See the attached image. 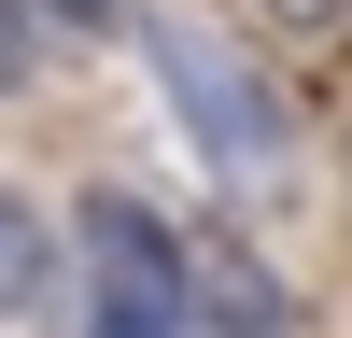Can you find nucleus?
<instances>
[{"mask_svg":"<svg viewBox=\"0 0 352 338\" xmlns=\"http://www.w3.org/2000/svg\"><path fill=\"white\" fill-rule=\"evenodd\" d=\"M141 56H155V99L184 113V141H197V169H212L226 197H254V183H282V155H296V113H282V84H268V56H240L226 28H197V14H155V28H141Z\"/></svg>","mask_w":352,"mask_h":338,"instance_id":"1","label":"nucleus"},{"mask_svg":"<svg viewBox=\"0 0 352 338\" xmlns=\"http://www.w3.org/2000/svg\"><path fill=\"white\" fill-rule=\"evenodd\" d=\"M71 240H85V338H184V310H197V240L169 212H141L127 183H99L71 212Z\"/></svg>","mask_w":352,"mask_h":338,"instance_id":"2","label":"nucleus"},{"mask_svg":"<svg viewBox=\"0 0 352 338\" xmlns=\"http://www.w3.org/2000/svg\"><path fill=\"white\" fill-rule=\"evenodd\" d=\"M197 324H212V338H296V296L268 282V254L197 240Z\"/></svg>","mask_w":352,"mask_h":338,"instance_id":"3","label":"nucleus"},{"mask_svg":"<svg viewBox=\"0 0 352 338\" xmlns=\"http://www.w3.org/2000/svg\"><path fill=\"white\" fill-rule=\"evenodd\" d=\"M43 296H56V225L28 212L14 183H0V324H28Z\"/></svg>","mask_w":352,"mask_h":338,"instance_id":"4","label":"nucleus"},{"mask_svg":"<svg viewBox=\"0 0 352 338\" xmlns=\"http://www.w3.org/2000/svg\"><path fill=\"white\" fill-rule=\"evenodd\" d=\"M43 0H0V99H28V84H43Z\"/></svg>","mask_w":352,"mask_h":338,"instance_id":"5","label":"nucleus"},{"mask_svg":"<svg viewBox=\"0 0 352 338\" xmlns=\"http://www.w3.org/2000/svg\"><path fill=\"white\" fill-rule=\"evenodd\" d=\"M43 28H56V43H113V28H127V0H43Z\"/></svg>","mask_w":352,"mask_h":338,"instance_id":"6","label":"nucleus"},{"mask_svg":"<svg viewBox=\"0 0 352 338\" xmlns=\"http://www.w3.org/2000/svg\"><path fill=\"white\" fill-rule=\"evenodd\" d=\"M282 28H352V0H268Z\"/></svg>","mask_w":352,"mask_h":338,"instance_id":"7","label":"nucleus"}]
</instances>
